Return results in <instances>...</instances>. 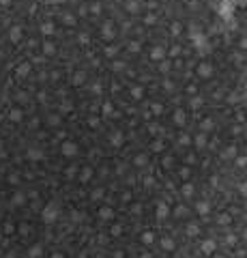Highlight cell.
<instances>
[{
    "instance_id": "cell-6",
    "label": "cell",
    "mask_w": 247,
    "mask_h": 258,
    "mask_svg": "<svg viewBox=\"0 0 247 258\" xmlns=\"http://www.w3.org/2000/svg\"><path fill=\"white\" fill-rule=\"evenodd\" d=\"M153 112H155V114H161L163 112V106H161V103H153Z\"/></svg>"
},
{
    "instance_id": "cell-14",
    "label": "cell",
    "mask_w": 247,
    "mask_h": 258,
    "mask_svg": "<svg viewBox=\"0 0 247 258\" xmlns=\"http://www.w3.org/2000/svg\"><path fill=\"white\" fill-rule=\"evenodd\" d=\"M200 103H202V99H198V97H194V99H191V106H194V108H198Z\"/></svg>"
},
{
    "instance_id": "cell-5",
    "label": "cell",
    "mask_w": 247,
    "mask_h": 258,
    "mask_svg": "<svg viewBox=\"0 0 247 258\" xmlns=\"http://www.w3.org/2000/svg\"><path fill=\"white\" fill-rule=\"evenodd\" d=\"M103 112H105V114H112L114 112V108H112V103H110V101L103 103Z\"/></svg>"
},
{
    "instance_id": "cell-13",
    "label": "cell",
    "mask_w": 247,
    "mask_h": 258,
    "mask_svg": "<svg viewBox=\"0 0 247 258\" xmlns=\"http://www.w3.org/2000/svg\"><path fill=\"white\" fill-rule=\"evenodd\" d=\"M144 22H146V24H155V15H146Z\"/></svg>"
},
{
    "instance_id": "cell-2",
    "label": "cell",
    "mask_w": 247,
    "mask_h": 258,
    "mask_svg": "<svg viewBox=\"0 0 247 258\" xmlns=\"http://www.w3.org/2000/svg\"><path fill=\"white\" fill-rule=\"evenodd\" d=\"M151 58L153 60H163L166 58V50H163V47H155V50L151 52Z\"/></svg>"
},
{
    "instance_id": "cell-12",
    "label": "cell",
    "mask_w": 247,
    "mask_h": 258,
    "mask_svg": "<svg viewBox=\"0 0 247 258\" xmlns=\"http://www.w3.org/2000/svg\"><path fill=\"white\" fill-rule=\"evenodd\" d=\"M180 32V24H172V35H178Z\"/></svg>"
},
{
    "instance_id": "cell-4",
    "label": "cell",
    "mask_w": 247,
    "mask_h": 258,
    "mask_svg": "<svg viewBox=\"0 0 247 258\" xmlns=\"http://www.w3.org/2000/svg\"><path fill=\"white\" fill-rule=\"evenodd\" d=\"M174 120H176V123H183V120H185L183 110H176V114H174Z\"/></svg>"
},
{
    "instance_id": "cell-7",
    "label": "cell",
    "mask_w": 247,
    "mask_h": 258,
    "mask_svg": "<svg viewBox=\"0 0 247 258\" xmlns=\"http://www.w3.org/2000/svg\"><path fill=\"white\" fill-rule=\"evenodd\" d=\"M110 26H112V24H105V26H103V35H105L108 39L112 37V28H110Z\"/></svg>"
},
{
    "instance_id": "cell-9",
    "label": "cell",
    "mask_w": 247,
    "mask_h": 258,
    "mask_svg": "<svg viewBox=\"0 0 247 258\" xmlns=\"http://www.w3.org/2000/svg\"><path fill=\"white\" fill-rule=\"evenodd\" d=\"M112 69H125V63H120V60H116V63H112Z\"/></svg>"
},
{
    "instance_id": "cell-16",
    "label": "cell",
    "mask_w": 247,
    "mask_h": 258,
    "mask_svg": "<svg viewBox=\"0 0 247 258\" xmlns=\"http://www.w3.org/2000/svg\"><path fill=\"white\" fill-rule=\"evenodd\" d=\"M241 47H243V50H247V39H243V41H241Z\"/></svg>"
},
{
    "instance_id": "cell-15",
    "label": "cell",
    "mask_w": 247,
    "mask_h": 258,
    "mask_svg": "<svg viewBox=\"0 0 247 258\" xmlns=\"http://www.w3.org/2000/svg\"><path fill=\"white\" fill-rule=\"evenodd\" d=\"M52 30H54V28H52V24H45V26H43V32H47V35H49Z\"/></svg>"
},
{
    "instance_id": "cell-8",
    "label": "cell",
    "mask_w": 247,
    "mask_h": 258,
    "mask_svg": "<svg viewBox=\"0 0 247 258\" xmlns=\"http://www.w3.org/2000/svg\"><path fill=\"white\" fill-rule=\"evenodd\" d=\"M129 50H131V52H140V43H138V41L129 43Z\"/></svg>"
},
{
    "instance_id": "cell-10",
    "label": "cell",
    "mask_w": 247,
    "mask_h": 258,
    "mask_svg": "<svg viewBox=\"0 0 247 258\" xmlns=\"http://www.w3.org/2000/svg\"><path fill=\"white\" fill-rule=\"evenodd\" d=\"M127 11H133V13H135V11H138V2H129L127 4Z\"/></svg>"
},
{
    "instance_id": "cell-1",
    "label": "cell",
    "mask_w": 247,
    "mask_h": 258,
    "mask_svg": "<svg viewBox=\"0 0 247 258\" xmlns=\"http://www.w3.org/2000/svg\"><path fill=\"white\" fill-rule=\"evenodd\" d=\"M211 73H213V67L208 63H200V65H198V75H200V78H211Z\"/></svg>"
},
{
    "instance_id": "cell-11",
    "label": "cell",
    "mask_w": 247,
    "mask_h": 258,
    "mask_svg": "<svg viewBox=\"0 0 247 258\" xmlns=\"http://www.w3.org/2000/svg\"><path fill=\"white\" fill-rule=\"evenodd\" d=\"M202 127H204V129H211V127H213V120H211V118H206L204 123H202Z\"/></svg>"
},
{
    "instance_id": "cell-3",
    "label": "cell",
    "mask_w": 247,
    "mask_h": 258,
    "mask_svg": "<svg viewBox=\"0 0 247 258\" xmlns=\"http://www.w3.org/2000/svg\"><path fill=\"white\" fill-rule=\"evenodd\" d=\"M142 95H144V90H142V86H135V88L131 90V97H133V99H142Z\"/></svg>"
}]
</instances>
